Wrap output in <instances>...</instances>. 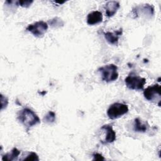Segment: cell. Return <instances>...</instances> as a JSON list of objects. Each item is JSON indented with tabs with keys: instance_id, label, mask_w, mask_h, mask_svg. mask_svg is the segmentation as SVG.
<instances>
[{
	"instance_id": "4fadbf2b",
	"label": "cell",
	"mask_w": 161,
	"mask_h": 161,
	"mask_svg": "<svg viewBox=\"0 0 161 161\" xmlns=\"http://www.w3.org/2000/svg\"><path fill=\"white\" fill-rule=\"evenodd\" d=\"M148 127V125L146 123H143L139 118H136L135 119L134 125H133V130L136 132H145Z\"/></svg>"
},
{
	"instance_id": "5bb4252c",
	"label": "cell",
	"mask_w": 161,
	"mask_h": 161,
	"mask_svg": "<svg viewBox=\"0 0 161 161\" xmlns=\"http://www.w3.org/2000/svg\"><path fill=\"white\" fill-rule=\"evenodd\" d=\"M23 157L20 158V160H33V161H38L39 157L38 155L33 152H29L25 153V156L23 155Z\"/></svg>"
},
{
	"instance_id": "30bf717a",
	"label": "cell",
	"mask_w": 161,
	"mask_h": 161,
	"mask_svg": "<svg viewBox=\"0 0 161 161\" xmlns=\"http://www.w3.org/2000/svg\"><path fill=\"white\" fill-rule=\"evenodd\" d=\"M103 17L102 13L99 11H93L89 13L87 16V23L89 25H94L101 23Z\"/></svg>"
},
{
	"instance_id": "7c38bea8",
	"label": "cell",
	"mask_w": 161,
	"mask_h": 161,
	"mask_svg": "<svg viewBox=\"0 0 161 161\" xmlns=\"http://www.w3.org/2000/svg\"><path fill=\"white\" fill-rule=\"evenodd\" d=\"M21 152L16 147H14L9 152L2 156V160L3 161H13L16 160L19 157Z\"/></svg>"
},
{
	"instance_id": "9a60e30c",
	"label": "cell",
	"mask_w": 161,
	"mask_h": 161,
	"mask_svg": "<svg viewBox=\"0 0 161 161\" xmlns=\"http://www.w3.org/2000/svg\"><path fill=\"white\" fill-rule=\"evenodd\" d=\"M48 23L53 28H60L63 26L64 25L63 20L57 16L52 18V19H50Z\"/></svg>"
},
{
	"instance_id": "2e32d148",
	"label": "cell",
	"mask_w": 161,
	"mask_h": 161,
	"mask_svg": "<svg viewBox=\"0 0 161 161\" xmlns=\"http://www.w3.org/2000/svg\"><path fill=\"white\" fill-rule=\"evenodd\" d=\"M56 119L55 113L53 111H50L47 114L43 117V121L47 124H52L55 122Z\"/></svg>"
},
{
	"instance_id": "d6986e66",
	"label": "cell",
	"mask_w": 161,
	"mask_h": 161,
	"mask_svg": "<svg viewBox=\"0 0 161 161\" xmlns=\"http://www.w3.org/2000/svg\"><path fill=\"white\" fill-rule=\"evenodd\" d=\"M93 156V160H104V157L98 153H95L92 155Z\"/></svg>"
},
{
	"instance_id": "e0dca14e",
	"label": "cell",
	"mask_w": 161,
	"mask_h": 161,
	"mask_svg": "<svg viewBox=\"0 0 161 161\" xmlns=\"http://www.w3.org/2000/svg\"><path fill=\"white\" fill-rule=\"evenodd\" d=\"M1 110H3L4 109L6 108L8 104V99L2 94H1Z\"/></svg>"
},
{
	"instance_id": "7a4b0ae2",
	"label": "cell",
	"mask_w": 161,
	"mask_h": 161,
	"mask_svg": "<svg viewBox=\"0 0 161 161\" xmlns=\"http://www.w3.org/2000/svg\"><path fill=\"white\" fill-rule=\"evenodd\" d=\"M101 74L102 80L106 82H113L118 79V67L113 64L101 67L97 70Z\"/></svg>"
},
{
	"instance_id": "ba28073f",
	"label": "cell",
	"mask_w": 161,
	"mask_h": 161,
	"mask_svg": "<svg viewBox=\"0 0 161 161\" xmlns=\"http://www.w3.org/2000/svg\"><path fill=\"white\" fill-rule=\"evenodd\" d=\"M140 12L146 16H148L151 17L154 14V8L152 5L148 4H145L141 6H136L132 11V13L135 16L134 18H136Z\"/></svg>"
},
{
	"instance_id": "8992f818",
	"label": "cell",
	"mask_w": 161,
	"mask_h": 161,
	"mask_svg": "<svg viewBox=\"0 0 161 161\" xmlns=\"http://www.w3.org/2000/svg\"><path fill=\"white\" fill-rule=\"evenodd\" d=\"M48 23L43 21H38L26 27V30L31 32L35 36L42 38L48 30Z\"/></svg>"
},
{
	"instance_id": "ac0fdd59",
	"label": "cell",
	"mask_w": 161,
	"mask_h": 161,
	"mask_svg": "<svg viewBox=\"0 0 161 161\" xmlns=\"http://www.w3.org/2000/svg\"><path fill=\"white\" fill-rule=\"evenodd\" d=\"M33 3V1H17L18 6H20L23 8H29Z\"/></svg>"
},
{
	"instance_id": "3957f363",
	"label": "cell",
	"mask_w": 161,
	"mask_h": 161,
	"mask_svg": "<svg viewBox=\"0 0 161 161\" xmlns=\"http://www.w3.org/2000/svg\"><path fill=\"white\" fill-rule=\"evenodd\" d=\"M125 82L126 87L131 90H142L146 83V79L131 72L125 78Z\"/></svg>"
},
{
	"instance_id": "9c48e42d",
	"label": "cell",
	"mask_w": 161,
	"mask_h": 161,
	"mask_svg": "<svg viewBox=\"0 0 161 161\" xmlns=\"http://www.w3.org/2000/svg\"><path fill=\"white\" fill-rule=\"evenodd\" d=\"M123 33V29L120 28L118 30H115L114 32L108 31L104 33V36L108 43L113 45H118L119 38Z\"/></svg>"
},
{
	"instance_id": "8fae6325",
	"label": "cell",
	"mask_w": 161,
	"mask_h": 161,
	"mask_svg": "<svg viewBox=\"0 0 161 161\" xmlns=\"http://www.w3.org/2000/svg\"><path fill=\"white\" fill-rule=\"evenodd\" d=\"M120 5L119 3L116 1H108L105 4V9H106V14L108 18L113 17L117 12L118 9L119 8Z\"/></svg>"
},
{
	"instance_id": "5b68a950",
	"label": "cell",
	"mask_w": 161,
	"mask_h": 161,
	"mask_svg": "<svg viewBox=\"0 0 161 161\" xmlns=\"http://www.w3.org/2000/svg\"><path fill=\"white\" fill-rule=\"evenodd\" d=\"M127 104L121 103H114L110 105L107 110V115L111 119H115L121 117L128 112Z\"/></svg>"
},
{
	"instance_id": "277c9868",
	"label": "cell",
	"mask_w": 161,
	"mask_h": 161,
	"mask_svg": "<svg viewBox=\"0 0 161 161\" xmlns=\"http://www.w3.org/2000/svg\"><path fill=\"white\" fill-rule=\"evenodd\" d=\"M161 87L159 84H156L153 86H148L143 91L145 98L150 102L156 103L158 106H160L161 101Z\"/></svg>"
},
{
	"instance_id": "52a82bcc",
	"label": "cell",
	"mask_w": 161,
	"mask_h": 161,
	"mask_svg": "<svg viewBox=\"0 0 161 161\" xmlns=\"http://www.w3.org/2000/svg\"><path fill=\"white\" fill-rule=\"evenodd\" d=\"M101 130H103L104 133V138L103 140H101L103 144H107L113 143L116 140V132L113 130L111 125H104L101 128Z\"/></svg>"
},
{
	"instance_id": "6da1fadb",
	"label": "cell",
	"mask_w": 161,
	"mask_h": 161,
	"mask_svg": "<svg viewBox=\"0 0 161 161\" xmlns=\"http://www.w3.org/2000/svg\"><path fill=\"white\" fill-rule=\"evenodd\" d=\"M18 121L25 126L26 130L40 123V119L37 114L31 109L25 108L20 110L17 114Z\"/></svg>"
}]
</instances>
